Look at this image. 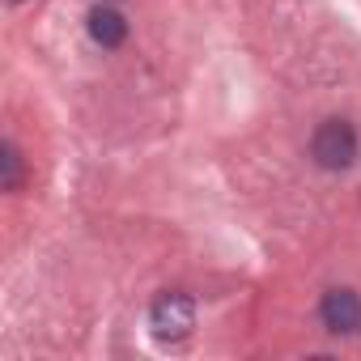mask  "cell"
Returning a JSON list of instances; mask_svg holds the SVG:
<instances>
[{
  "label": "cell",
  "instance_id": "obj_1",
  "mask_svg": "<svg viewBox=\"0 0 361 361\" xmlns=\"http://www.w3.org/2000/svg\"><path fill=\"white\" fill-rule=\"evenodd\" d=\"M357 153H361V140H357V128L348 119H323L310 136V157L319 170H348L357 166Z\"/></svg>",
  "mask_w": 361,
  "mask_h": 361
},
{
  "label": "cell",
  "instance_id": "obj_2",
  "mask_svg": "<svg viewBox=\"0 0 361 361\" xmlns=\"http://www.w3.org/2000/svg\"><path fill=\"white\" fill-rule=\"evenodd\" d=\"M149 327H153L157 340H188L192 327H196V302H192V293H178V289L161 293L149 306Z\"/></svg>",
  "mask_w": 361,
  "mask_h": 361
},
{
  "label": "cell",
  "instance_id": "obj_3",
  "mask_svg": "<svg viewBox=\"0 0 361 361\" xmlns=\"http://www.w3.org/2000/svg\"><path fill=\"white\" fill-rule=\"evenodd\" d=\"M319 319L331 336H357L361 331V298L353 289H327L319 302Z\"/></svg>",
  "mask_w": 361,
  "mask_h": 361
},
{
  "label": "cell",
  "instance_id": "obj_4",
  "mask_svg": "<svg viewBox=\"0 0 361 361\" xmlns=\"http://www.w3.org/2000/svg\"><path fill=\"white\" fill-rule=\"evenodd\" d=\"M85 30H90V39H94L102 51H115V47H123V39H128V18H123L115 5H94L90 18H85Z\"/></svg>",
  "mask_w": 361,
  "mask_h": 361
},
{
  "label": "cell",
  "instance_id": "obj_5",
  "mask_svg": "<svg viewBox=\"0 0 361 361\" xmlns=\"http://www.w3.org/2000/svg\"><path fill=\"white\" fill-rule=\"evenodd\" d=\"M0 192H22V178H26V166H22V149L13 140L0 145Z\"/></svg>",
  "mask_w": 361,
  "mask_h": 361
}]
</instances>
